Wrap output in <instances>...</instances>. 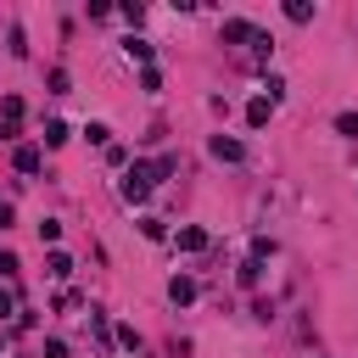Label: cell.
I'll list each match as a JSON object with an SVG mask.
<instances>
[{
    "label": "cell",
    "mask_w": 358,
    "mask_h": 358,
    "mask_svg": "<svg viewBox=\"0 0 358 358\" xmlns=\"http://www.w3.org/2000/svg\"><path fill=\"white\" fill-rule=\"evenodd\" d=\"M213 157H218V162H241V157H246V145H241V140H229V134H213Z\"/></svg>",
    "instance_id": "obj_3"
},
{
    "label": "cell",
    "mask_w": 358,
    "mask_h": 358,
    "mask_svg": "<svg viewBox=\"0 0 358 358\" xmlns=\"http://www.w3.org/2000/svg\"><path fill=\"white\" fill-rule=\"evenodd\" d=\"M257 274H263V263H257V257H246V263H241V285H257Z\"/></svg>",
    "instance_id": "obj_14"
},
{
    "label": "cell",
    "mask_w": 358,
    "mask_h": 358,
    "mask_svg": "<svg viewBox=\"0 0 358 358\" xmlns=\"http://www.w3.org/2000/svg\"><path fill=\"white\" fill-rule=\"evenodd\" d=\"M0 229H11V207L6 201H0Z\"/></svg>",
    "instance_id": "obj_17"
},
{
    "label": "cell",
    "mask_w": 358,
    "mask_h": 358,
    "mask_svg": "<svg viewBox=\"0 0 358 358\" xmlns=\"http://www.w3.org/2000/svg\"><path fill=\"white\" fill-rule=\"evenodd\" d=\"M45 358H67V341H56V336H50V341H45Z\"/></svg>",
    "instance_id": "obj_16"
},
{
    "label": "cell",
    "mask_w": 358,
    "mask_h": 358,
    "mask_svg": "<svg viewBox=\"0 0 358 358\" xmlns=\"http://www.w3.org/2000/svg\"><path fill=\"white\" fill-rule=\"evenodd\" d=\"M285 17H291V22H313V6H308V0H291Z\"/></svg>",
    "instance_id": "obj_10"
},
{
    "label": "cell",
    "mask_w": 358,
    "mask_h": 358,
    "mask_svg": "<svg viewBox=\"0 0 358 358\" xmlns=\"http://www.w3.org/2000/svg\"><path fill=\"white\" fill-rule=\"evenodd\" d=\"M45 145H67V123L50 117V123H45Z\"/></svg>",
    "instance_id": "obj_11"
},
{
    "label": "cell",
    "mask_w": 358,
    "mask_h": 358,
    "mask_svg": "<svg viewBox=\"0 0 358 358\" xmlns=\"http://www.w3.org/2000/svg\"><path fill=\"white\" fill-rule=\"evenodd\" d=\"M0 123H22V95H6L0 101Z\"/></svg>",
    "instance_id": "obj_9"
},
{
    "label": "cell",
    "mask_w": 358,
    "mask_h": 358,
    "mask_svg": "<svg viewBox=\"0 0 358 358\" xmlns=\"http://www.w3.org/2000/svg\"><path fill=\"white\" fill-rule=\"evenodd\" d=\"M173 246H179V252H207V229H196V224H185V229L173 235Z\"/></svg>",
    "instance_id": "obj_4"
},
{
    "label": "cell",
    "mask_w": 358,
    "mask_h": 358,
    "mask_svg": "<svg viewBox=\"0 0 358 358\" xmlns=\"http://www.w3.org/2000/svg\"><path fill=\"white\" fill-rule=\"evenodd\" d=\"M224 39H229V45H241V39H257V28H252V22H241V17H229V22H224Z\"/></svg>",
    "instance_id": "obj_5"
},
{
    "label": "cell",
    "mask_w": 358,
    "mask_h": 358,
    "mask_svg": "<svg viewBox=\"0 0 358 358\" xmlns=\"http://www.w3.org/2000/svg\"><path fill=\"white\" fill-rule=\"evenodd\" d=\"M17 173H39V145H17Z\"/></svg>",
    "instance_id": "obj_7"
},
{
    "label": "cell",
    "mask_w": 358,
    "mask_h": 358,
    "mask_svg": "<svg viewBox=\"0 0 358 358\" xmlns=\"http://www.w3.org/2000/svg\"><path fill=\"white\" fill-rule=\"evenodd\" d=\"M268 112H274V101H268V95H257V101L246 106V123H252V129H263V123H268Z\"/></svg>",
    "instance_id": "obj_6"
},
{
    "label": "cell",
    "mask_w": 358,
    "mask_h": 358,
    "mask_svg": "<svg viewBox=\"0 0 358 358\" xmlns=\"http://www.w3.org/2000/svg\"><path fill=\"white\" fill-rule=\"evenodd\" d=\"M123 50H129L134 62H151V45H145V39H123Z\"/></svg>",
    "instance_id": "obj_13"
},
{
    "label": "cell",
    "mask_w": 358,
    "mask_h": 358,
    "mask_svg": "<svg viewBox=\"0 0 358 358\" xmlns=\"http://www.w3.org/2000/svg\"><path fill=\"white\" fill-rule=\"evenodd\" d=\"M168 302H173V308L196 302V280H190V274H173V280H168Z\"/></svg>",
    "instance_id": "obj_2"
},
{
    "label": "cell",
    "mask_w": 358,
    "mask_h": 358,
    "mask_svg": "<svg viewBox=\"0 0 358 358\" xmlns=\"http://www.w3.org/2000/svg\"><path fill=\"white\" fill-rule=\"evenodd\" d=\"M117 190H123V201H145V196H151V173H145V162H134L129 179H123Z\"/></svg>",
    "instance_id": "obj_1"
},
{
    "label": "cell",
    "mask_w": 358,
    "mask_h": 358,
    "mask_svg": "<svg viewBox=\"0 0 358 358\" xmlns=\"http://www.w3.org/2000/svg\"><path fill=\"white\" fill-rule=\"evenodd\" d=\"M45 268H50V280H67V274H73V257H67V252H50Z\"/></svg>",
    "instance_id": "obj_8"
},
{
    "label": "cell",
    "mask_w": 358,
    "mask_h": 358,
    "mask_svg": "<svg viewBox=\"0 0 358 358\" xmlns=\"http://www.w3.org/2000/svg\"><path fill=\"white\" fill-rule=\"evenodd\" d=\"M0 319H17V296L11 291H0Z\"/></svg>",
    "instance_id": "obj_15"
},
{
    "label": "cell",
    "mask_w": 358,
    "mask_h": 358,
    "mask_svg": "<svg viewBox=\"0 0 358 358\" xmlns=\"http://www.w3.org/2000/svg\"><path fill=\"white\" fill-rule=\"evenodd\" d=\"M336 134H347V140H358V112H341V117H336Z\"/></svg>",
    "instance_id": "obj_12"
}]
</instances>
